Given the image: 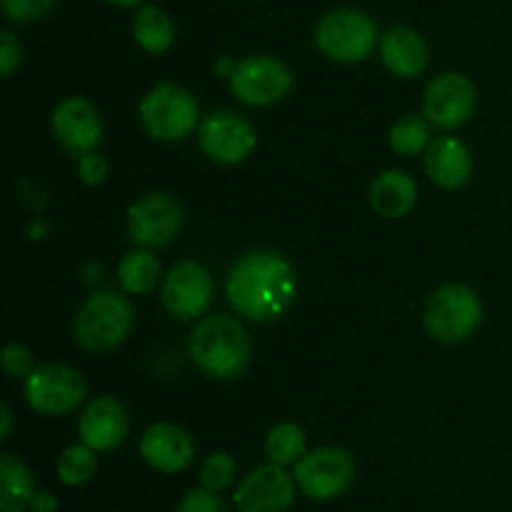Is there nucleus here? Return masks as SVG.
<instances>
[{
	"label": "nucleus",
	"mask_w": 512,
	"mask_h": 512,
	"mask_svg": "<svg viewBox=\"0 0 512 512\" xmlns=\"http://www.w3.org/2000/svg\"><path fill=\"white\" fill-rule=\"evenodd\" d=\"M295 290L298 285L293 265L275 250H255L243 255L225 280L230 308L240 318L258 323L280 318L293 303Z\"/></svg>",
	"instance_id": "1"
},
{
	"label": "nucleus",
	"mask_w": 512,
	"mask_h": 512,
	"mask_svg": "<svg viewBox=\"0 0 512 512\" xmlns=\"http://www.w3.org/2000/svg\"><path fill=\"white\" fill-rule=\"evenodd\" d=\"M190 358L205 375L218 380L238 378L250 360V335L238 318L208 315L190 333Z\"/></svg>",
	"instance_id": "2"
},
{
	"label": "nucleus",
	"mask_w": 512,
	"mask_h": 512,
	"mask_svg": "<svg viewBox=\"0 0 512 512\" xmlns=\"http://www.w3.org/2000/svg\"><path fill=\"white\" fill-rule=\"evenodd\" d=\"M135 325V310L115 290H98L83 303L75 315L73 333L83 350L105 353L125 343Z\"/></svg>",
	"instance_id": "3"
},
{
	"label": "nucleus",
	"mask_w": 512,
	"mask_h": 512,
	"mask_svg": "<svg viewBox=\"0 0 512 512\" xmlns=\"http://www.w3.org/2000/svg\"><path fill=\"white\" fill-rule=\"evenodd\" d=\"M378 25L358 8H335L315 25V45L333 63H363L378 48Z\"/></svg>",
	"instance_id": "4"
},
{
	"label": "nucleus",
	"mask_w": 512,
	"mask_h": 512,
	"mask_svg": "<svg viewBox=\"0 0 512 512\" xmlns=\"http://www.w3.org/2000/svg\"><path fill=\"white\" fill-rule=\"evenodd\" d=\"M483 320V303L468 285H440L425 305V328L435 340L455 345L468 340Z\"/></svg>",
	"instance_id": "5"
},
{
	"label": "nucleus",
	"mask_w": 512,
	"mask_h": 512,
	"mask_svg": "<svg viewBox=\"0 0 512 512\" xmlns=\"http://www.w3.org/2000/svg\"><path fill=\"white\" fill-rule=\"evenodd\" d=\"M200 110L193 93L175 83H160L140 103V123L145 133L163 143L183 140L198 128Z\"/></svg>",
	"instance_id": "6"
},
{
	"label": "nucleus",
	"mask_w": 512,
	"mask_h": 512,
	"mask_svg": "<svg viewBox=\"0 0 512 512\" xmlns=\"http://www.w3.org/2000/svg\"><path fill=\"white\" fill-rule=\"evenodd\" d=\"M85 378L65 363H43L25 378V403L40 415H65L85 400Z\"/></svg>",
	"instance_id": "7"
},
{
	"label": "nucleus",
	"mask_w": 512,
	"mask_h": 512,
	"mask_svg": "<svg viewBox=\"0 0 512 512\" xmlns=\"http://www.w3.org/2000/svg\"><path fill=\"white\" fill-rule=\"evenodd\" d=\"M295 483L310 500H335L355 480V460L343 448H318L295 465Z\"/></svg>",
	"instance_id": "8"
},
{
	"label": "nucleus",
	"mask_w": 512,
	"mask_h": 512,
	"mask_svg": "<svg viewBox=\"0 0 512 512\" xmlns=\"http://www.w3.org/2000/svg\"><path fill=\"white\" fill-rule=\"evenodd\" d=\"M290 88H293V73L288 65L270 55H250L240 60L238 70L230 78V93L250 108H268L280 103Z\"/></svg>",
	"instance_id": "9"
},
{
	"label": "nucleus",
	"mask_w": 512,
	"mask_h": 512,
	"mask_svg": "<svg viewBox=\"0 0 512 512\" xmlns=\"http://www.w3.org/2000/svg\"><path fill=\"white\" fill-rule=\"evenodd\" d=\"M185 210L168 193H150L130 205L128 235L138 248L153 250L168 245L183 230Z\"/></svg>",
	"instance_id": "10"
},
{
	"label": "nucleus",
	"mask_w": 512,
	"mask_h": 512,
	"mask_svg": "<svg viewBox=\"0 0 512 512\" xmlns=\"http://www.w3.org/2000/svg\"><path fill=\"white\" fill-rule=\"evenodd\" d=\"M200 150L208 155L213 163L238 165L253 155L258 145V135L250 120H245L233 110H218L208 115L198 128Z\"/></svg>",
	"instance_id": "11"
},
{
	"label": "nucleus",
	"mask_w": 512,
	"mask_h": 512,
	"mask_svg": "<svg viewBox=\"0 0 512 512\" xmlns=\"http://www.w3.org/2000/svg\"><path fill=\"white\" fill-rule=\"evenodd\" d=\"M478 108V90L463 73H440L430 80L423 95V118L440 130L468 123Z\"/></svg>",
	"instance_id": "12"
},
{
	"label": "nucleus",
	"mask_w": 512,
	"mask_h": 512,
	"mask_svg": "<svg viewBox=\"0 0 512 512\" xmlns=\"http://www.w3.org/2000/svg\"><path fill=\"white\" fill-rule=\"evenodd\" d=\"M213 293L215 285L208 270L195 260H183L165 275L160 300L175 320H195L210 308Z\"/></svg>",
	"instance_id": "13"
},
{
	"label": "nucleus",
	"mask_w": 512,
	"mask_h": 512,
	"mask_svg": "<svg viewBox=\"0 0 512 512\" xmlns=\"http://www.w3.org/2000/svg\"><path fill=\"white\" fill-rule=\"evenodd\" d=\"M50 125H53L55 143L65 153L78 155V158L95 153V148L103 140V120H100L98 108L80 95L60 100L53 110Z\"/></svg>",
	"instance_id": "14"
},
{
	"label": "nucleus",
	"mask_w": 512,
	"mask_h": 512,
	"mask_svg": "<svg viewBox=\"0 0 512 512\" xmlns=\"http://www.w3.org/2000/svg\"><path fill=\"white\" fill-rule=\"evenodd\" d=\"M295 485L283 465H260L240 480L233 503L238 512H288L295 500Z\"/></svg>",
	"instance_id": "15"
},
{
	"label": "nucleus",
	"mask_w": 512,
	"mask_h": 512,
	"mask_svg": "<svg viewBox=\"0 0 512 512\" xmlns=\"http://www.w3.org/2000/svg\"><path fill=\"white\" fill-rule=\"evenodd\" d=\"M80 443L88 445L95 453H110L125 443L130 433V418L125 405L113 395L95 398L85 405L78 420Z\"/></svg>",
	"instance_id": "16"
},
{
	"label": "nucleus",
	"mask_w": 512,
	"mask_h": 512,
	"mask_svg": "<svg viewBox=\"0 0 512 512\" xmlns=\"http://www.w3.org/2000/svg\"><path fill=\"white\" fill-rule=\"evenodd\" d=\"M140 458L160 473H180L195 458V443L180 425L155 423L140 438Z\"/></svg>",
	"instance_id": "17"
},
{
	"label": "nucleus",
	"mask_w": 512,
	"mask_h": 512,
	"mask_svg": "<svg viewBox=\"0 0 512 512\" xmlns=\"http://www.w3.org/2000/svg\"><path fill=\"white\" fill-rule=\"evenodd\" d=\"M380 60L398 78H418L428 68L430 50L418 30L393 25L380 35Z\"/></svg>",
	"instance_id": "18"
},
{
	"label": "nucleus",
	"mask_w": 512,
	"mask_h": 512,
	"mask_svg": "<svg viewBox=\"0 0 512 512\" xmlns=\"http://www.w3.org/2000/svg\"><path fill=\"white\" fill-rule=\"evenodd\" d=\"M425 173L438 188L458 190L473 175V158L470 150L458 138L440 135L425 150Z\"/></svg>",
	"instance_id": "19"
},
{
	"label": "nucleus",
	"mask_w": 512,
	"mask_h": 512,
	"mask_svg": "<svg viewBox=\"0 0 512 512\" xmlns=\"http://www.w3.org/2000/svg\"><path fill=\"white\" fill-rule=\"evenodd\" d=\"M420 188L405 170H385L370 185V205L380 218H405L418 205Z\"/></svg>",
	"instance_id": "20"
},
{
	"label": "nucleus",
	"mask_w": 512,
	"mask_h": 512,
	"mask_svg": "<svg viewBox=\"0 0 512 512\" xmlns=\"http://www.w3.org/2000/svg\"><path fill=\"white\" fill-rule=\"evenodd\" d=\"M35 493V478L28 465L15 455L5 453L0 458V512L30 510Z\"/></svg>",
	"instance_id": "21"
},
{
	"label": "nucleus",
	"mask_w": 512,
	"mask_h": 512,
	"mask_svg": "<svg viewBox=\"0 0 512 512\" xmlns=\"http://www.w3.org/2000/svg\"><path fill=\"white\" fill-rule=\"evenodd\" d=\"M133 38L145 53H165L173 48L175 43V23L163 8L158 5H148L135 10L133 18Z\"/></svg>",
	"instance_id": "22"
},
{
	"label": "nucleus",
	"mask_w": 512,
	"mask_h": 512,
	"mask_svg": "<svg viewBox=\"0 0 512 512\" xmlns=\"http://www.w3.org/2000/svg\"><path fill=\"white\" fill-rule=\"evenodd\" d=\"M118 280L125 293L148 295L160 283V260L155 258L153 250H133L120 260Z\"/></svg>",
	"instance_id": "23"
},
{
	"label": "nucleus",
	"mask_w": 512,
	"mask_h": 512,
	"mask_svg": "<svg viewBox=\"0 0 512 512\" xmlns=\"http://www.w3.org/2000/svg\"><path fill=\"white\" fill-rule=\"evenodd\" d=\"M308 450V438L305 430L298 423H280L275 425L265 440V453H268L270 463L275 465H298L305 458Z\"/></svg>",
	"instance_id": "24"
},
{
	"label": "nucleus",
	"mask_w": 512,
	"mask_h": 512,
	"mask_svg": "<svg viewBox=\"0 0 512 512\" xmlns=\"http://www.w3.org/2000/svg\"><path fill=\"white\" fill-rule=\"evenodd\" d=\"M58 480L68 488H80V485L90 483L93 475L98 473V453L90 450L88 445H70L60 453L58 465H55Z\"/></svg>",
	"instance_id": "25"
},
{
	"label": "nucleus",
	"mask_w": 512,
	"mask_h": 512,
	"mask_svg": "<svg viewBox=\"0 0 512 512\" xmlns=\"http://www.w3.org/2000/svg\"><path fill=\"white\" fill-rule=\"evenodd\" d=\"M430 143H433L430 125L420 115H405V118L395 120L393 128H390V148H393L395 155L413 158V155L428 150Z\"/></svg>",
	"instance_id": "26"
},
{
	"label": "nucleus",
	"mask_w": 512,
	"mask_h": 512,
	"mask_svg": "<svg viewBox=\"0 0 512 512\" xmlns=\"http://www.w3.org/2000/svg\"><path fill=\"white\" fill-rule=\"evenodd\" d=\"M238 473V463H235L233 455L228 453H213L203 460L200 465V488L210 490V493H220V490L230 488Z\"/></svg>",
	"instance_id": "27"
},
{
	"label": "nucleus",
	"mask_w": 512,
	"mask_h": 512,
	"mask_svg": "<svg viewBox=\"0 0 512 512\" xmlns=\"http://www.w3.org/2000/svg\"><path fill=\"white\" fill-rule=\"evenodd\" d=\"M60 0H0L3 15L13 23H35L58 8Z\"/></svg>",
	"instance_id": "28"
},
{
	"label": "nucleus",
	"mask_w": 512,
	"mask_h": 512,
	"mask_svg": "<svg viewBox=\"0 0 512 512\" xmlns=\"http://www.w3.org/2000/svg\"><path fill=\"white\" fill-rule=\"evenodd\" d=\"M23 65V45L13 30H0V75L5 80L13 78Z\"/></svg>",
	"instance_id": "29"
},
{
	"label": "nucleus",
	"mask_w": 512,
	"mask_h": 512,
	"mask_svg": "<svg viewBox=\"0 0 512 512\" xmlns=\"http://www.w3.org/2000/svg\"><path fill=\"white\" fill-rule=\"evenodd\" d=\"M3 370L8 378H28L35 370L33 355L25 345L20 343H8L3 350Z\"/></svg>",
	"instance_id": "30"
},
{
	"label": "nucleus",
	"mask_w": 512,
	"mask_h": 512,
	"mask_svg": "<svg viewBox=\"0 0 512 512\" xmlns=\"http://www.w3.org/2000/svg\"><path fill=\"white\" fill-rule=\"evenodd\" d=\"M178 512H230L225 500L220 498V493H210L205 488H195L190 493H185V498L180 500Z\"/></svg>",
	"instance_id": "31"
},
{
	"label": "nucleus",
	"mask_w": 512,
	"mask_h": 512,
	"mask_svg": "<svg viewBox=\"0 0 512 512\" xmlns=\"http://www.w3.org/2000/svg\"><path fill=\"white\" fill-rule=\"evenodd\" d=\"M108 170H110L108 160H105L98 150H95V153L83 155V158L78 160V178L83 180L85 185H90V188L103 185L105 180H108Z\"/></svg>",
	"instance_id": "32"
},
{
	"label": "nucleus",
	"mask_w": 512,
	"mask_h": 512,
	"mask_svg": "<svg viewBox=\"0 0 512 512\" xmlns=\"http://www.w3.org/2000/svg\"><path fill=\"white\" fill-rule=\"evenodd\" d=\"M30 510L33 512H55L58 510V498H55L53 493H48V490H38L33 498V503H30Z\"/></svg>",
	"instance_id": "33"
},
{
	"label": "nucleus",
	"mask_w": 512,
	"mask_h": 512,
	"mask_svg": "<svg viewBox=\"0 0 512 512\" xmlns=\"http://www.w3.org/2000/svg\"><path fill=\"white\" fill-rule=\"evenodd\" d=\"M238 60H235V58H230V55H223V58H218V60H215V65H213V68H215V75H220V78H233V75H235V70H238Z\"/></svg>",
	"instance_id": "34"
},
{
	"label": "nucleus",
	"mask_w": 512,
	"mask_h": 512,
	"mask_svg": "<svg viewBox=\"0 0 512 512\" xmlns=\"http://www.w3.org/2000/svg\"><path fill=\"white\" fill-rule=\"evenodd\" d=\"M0 420H3V428H0V440H8L10 428H13V415H10L8 403H0Z\"/></svg>",
	"instance_id": "35"
},
{
	"label": "nucleus",
	"mask_w": 512,
	"mask_h": 512,
	"mask_svg": "<svg viewBox=\"0 0 512 512\" xmlns=\"http://www.w3.org/2000/svg\"><path fill=\"white\" fill-rule=\"evenodd\" d=\"M105 3L115 5V8H143L145 0H105Z\"/></svg>",
	"instance_id": "36"
}]
</instances>
